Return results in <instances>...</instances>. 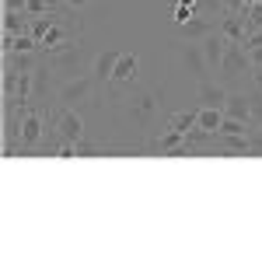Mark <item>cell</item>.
Wrapping results in <instances>:
<instances>
[{
    "mask_svg": "<svg viewBox=\"0 0 262 262\" xmlns=\"http://www.w3.org/2000/svg\"><path fill=\"white\" fill-rule=\"evenodd\" d=\"M196 126L217 137V133H221V126H224V108H213V105H203V108H200V119H196Z\"/></svg>",
    "mask_w": 262,
    "mask_h": 262,
    "instance_id": "9a60e30c",
    "label": "cell"
},
{
    "mask_svg": "<svg viewBox=\"0 0 262 262\" xmlns=\"http://www.w3.org/2000/svg\"><path fill=\"white\" fill-rule=\"evenodd\" d=\"M189 18H196V7H185V4H179V7H175V25H185Z\"/></svg>",
    "mask_w": 262,
    "mask_h": 262,
    "instance_id": "ffe728a7",
    "label": "cell"
},
{
    "mask_svg": "<svg viewBox=\"0 0 262 262\" xmlns=\"http://www.w3.org/2000/svg\"><path fill=\"white\" fill-rule=\"evenodd\" d=\"M179 60H182V67H185L196 81H206V77H210V70H213V67L206 63V56H203V46H200V42H185V46L179 49Z\"/></svg>",
    "mask_w": 262,
    "mask_h": 262,
    "instance_id": "3957f363",
    "label": "cell"
},
{
    "mask_svg": "<svg viewBox=\"0 0 262 262\" xmlns=\"http://www.w3.org/2000/svg\"><path fill=\"white\" fill-rule=\"evenodd\" d=\"M95 77L91 74H81V77H70V81L60 84V105L67 108H84V105H91L95 98Z\"/></svg>",
    "mask_w": 262,
    "mask_h": 262,
    "instance_id": "7a4b0ae2",
    "label": "cell"
},
{
    "mask_svg": "<svg viewBox=\"0 0 262 262\" xmlns=\"http://www.w3.org/2000/svg\"><path fill=\"white\" fill-rule=\"evenodd\" d=\"M56 133H60V140H70V143L84 140V119L77 116V108L60 105V116H56Z\"/></svg>",
    "mask_w": 262,
    "mask_h": 262,
    "instance_id": "ba28073f",
    "label": "cell"
},
{
    "mask_svg": "<svg viewBox=\"0 0 262 262\" xmlns=\"http://www.w3.org/2000/svg\"><path fill=\"white\" fill-rule=\"evenodd\" d=\"M221 25H213L210 18H189L185 25H179V35H182V42H203L210 32H217Z\"/></svg>",
    "mask_w": 262,
    "mask_h": 262,
    "instance_id": "8fae6325",
    "label": "cell"
},
{
    "mask_svg": "<svg viewBox=\"0 0 262 262\" xmlns=\"http://www.w3.org/2000/svg\"><path fill=\"white\" fill-rule=\"evenodd\" d=\"M42 60L49 63V70L53 74H60V77H81L84 74V49L74 42V46H67L60 53H42Z\"/></svg>",
    "mask_w": 262,
    "mask_h": 262,
    "instance_id": "6da1fadb",
    "label": "cell"
},
{
    "mask_svg": "<svg viewBox=\"0 0 262 262\" xmlns=\"http://www.w3.org/2000/svg\"><path fill=\"white\" fill-rule=\"evenodd\" d=\"M248 137H252V154H262V126H259V129H252Z\"/></svg>",
    "mask_w": 262,
    "mask_h": 262,
    "instance_id": "7402d4cb",
    "label": "cell"
},
{
    "mask_svg": "<svg viewBox=\"0 0 262 262\" xmlns=\"http://www.w3.org/2000/svg\"><path fill=\"white\" fill-rule=\"evenodd\" d=\"M4 32H11V35L32 32V14H28V11H7V7H4Z\"/></svg>",
    "mask_w": 262,
    "mask_h": 262,
    "instance_id": "5bb4252c",
    "label": "cell"
},
{
    "mask_svg": "<svg viewBox=\"0 0 262 262\" xmlns=\"http://www.w3.org/2000/svg\"><path fill=\"white\" fill-rule=\"evenodd\" d=\"M248 60H252V67L262 63V46H252V49H248Z\"/></svg>",
    "mask_w": 262,
    "mask_h": 262,
    "instance_id": "cb8c5ba5",
    "label": "cell"
},
{
    "mask_svg": "<svg viewBox=\"0 0 262 262\" xmlns=\"http://www.w3.org/2000/svg\"><path fill=\"white\" fill-rule=\"evenodd\" d=\"M88 0H67V7H84Z\"/></svg>",
    "mask_w": 262,
    "mask_h": 262,
    "instance_id": "4316f807",
    "label": "cell"
},
{
    "mask_svg": "<svg viewBox=\"0 0 262 262\" xmlns=\"http://www.w3.org/2000/svg\"><path fill=\"white\" fill-rule=\"evenodd\" d=\"M231 98V91L224 84H213V81H200V101L203 105H213V108H224Z\"/></svg>",
    "mask_w": 262,
    "mask_h": 262,
    "instance_id": "7c38bea8",
    "label": "cell"
},
{
    "mask_svg": "<svg viewBox=\"0 0 262 262\" xmlns=\"http://www.w3.org/2000/svg\"><path fill=\"white\" fill-rule=\"evenodd\" d=\"M158 108H161V91H147V95H140V98H133L129 116L140 122L143 129H150L154 119H158Z\"/></svg>",
    "mask_w": 262,
    "mask_h": 262,
    "instance_id": "5b68a950",
    "label": "cell"
},
{
    "mask_svg": "<svg viewBox=\"0 0 262 262\" xmlns=\"http://www.w3.org/2000/svg\"><path fill=\"white\" fill-rule=\"evenodd\" d=\"M224 116L248 122L252 119V95H234V91H231V98H227V105H224Z\"/></svg>",
    "mask_w": 262,
    "mask_h": 262,
    "instance_id": "4fadbf2b",
    "label": "cell"
},
{
    "mask_svg": "<svg viewBox=\"0 0 262 262\" xmlns=\"http://www.w3.org/2000/svg\"><path fill=\"white\" fill-rule=\"evenodd\" d=\"M4 7H7V11H25L28 0H4Z\"/></svg>",
    "mask_w": 262,
    "mask_h": 262,
    "instance_id": "603a6c76",
    "label": "cell"
},
{
    "mask_svg": "<svg viewBox=\"0 0 262 262\" xmlns=\"http://www.w3.org/2000/svg\"><path fill=\"white\" fill-rule=\"evenodd\" d=\"M252 46H262V28H255V32H248V49Z\"/></svg>",
    "mask_w": 262,
    "mask_h": 262,
    "instance_id": "d4e9b609",
    "label": "cell"
},
{
    "mask_svg": "<svg viewBox=\"0 0 262 262\" xmlns=\"http://www.w3.org/2000/svg\"><path fill=\"white\" fill-rule=\"evenodd\" d=\"M119 56H122L119 49H105V53H98V56L91 60V70H88V74L95 77V84H98V88H108V84H112V74H116Z\"/></svg>",
    "mask_w": 262,
    "mask_h": 262,
    "instance_id": "52a82bcc",
    "label": "cell"
},
{
    "mask_svg": "<svg viewBox=\"0 0 262 262\" xmlns=\"http://www.w3.org/2000/svg\"><path fill=\"white\" fill-rule=\"evenodd\" d=\"M245 21H248V32H255V28H262V0H255V4H248V11H245Z\"/></svg>",
    "mask_w": 262,
    "mask_h": 262,
    "instance_id": "e0dca14e",
    "label": "cell"
},
{
    "mask_svg": "<svg viewBox=\"0 0 262 262\" xmlns=\"http://www.w3.org/2000/svg\"><path fill=\"white\" fill-rule=\"evenodd\" d=\"M200 119V112H175L171 119H168V129H179V133H189L192 126Z\"/></svg>",
    "mask_w": 262,
    "mask_h": 262,
    "instance_id": "2e32d148",
    "label": "cell"
},
{
    "mask_svg": "<svg viewBox=\"0 0 262 262\" xmlns=\"http://www.w3.org/2000/svg\"><path fill=\"white\" fill-rule=\"evenodd\" d=\"M95 154H98V150H95L88 140H77V158H95Z\"/></svg>",
    "mask_w": 262,
    "mask_h": 262,
    "instance_id": "44dd1931",
    "label": "cell"
},
{
    "mask_svg": "<svg viewBox=\"0 0 262 262\" xmlns=\"http://www.w3.org/2000/svg\"><path fill=\"white\" fill-rule=\"evenodd\" d=\"M252 81H255V88L262 91V63H255V67H252Z\"/></svg>",
    "mask_w": 262,
    "mask_h": 262,
    "instance_id": "484cf974",
    "label": "cell"
},
{
    "mask_svg": "<svg viewBox=\"0 0 262 262\" xmlns=\"http://www.w3.org/2000/svg\"><path fill=\"white\" fill-rule=\"evenodd\" d=\"M200 46H203V56H206V63H210L213 70H221V60H224V53H227V39H224V32H221V28H217V32H210V35H206Z\"/></svg>",
    "mask_w": 262,
    "mask_h": 262,
    "instance_id": "30bf717a",
    "label": "cell"
},
{
    "mask_svg": "<svg viewBox=\"0 0 262 262\" xmlns=\"http://www.w3.org/2000/svg\"><path fill=\"white\" fill-rule=\"evenodd\" d=\"M248 67H252V60H248V49H245V46H238V42H227V53H224L221 70H217V74H224L227 81H234V77H242Z\"/></svg>",
    "mask_w": 262,
    "mask_h": 262,
    "instance_id": "277c9868",
    "label": "cell"
},
{
    "mask_svg": "<svg viewBox=\"0 0 262 262\" xmlns=\"http://www.w3.org/2000/svg\"><path fill=\"white\" fill-rule=\"evenodd\" d=\"M262 126V91L252 95V119H248V129H259Z\"/></svg>",
    "mask_w": 262,
    "mask_h": 262,
    "instance_id": "ac0fdd59",
    "label": "cell"
},
{
    "mask_svg": "<svg viewBox=\"0 0 262 262\" xmlns=\"http://www.w3.org/2000/svg\"><path fill=\"white\" fill-rule=\"evenodd\" d=\"M42 137H46V116L35 112V108H28V112H25V119H21V150L39 147Z\"/></svg>",
    "mask_w": 262,
    "mask_h": 262,
    "instance_id": "8992f818",
    "label": "cell"
},
{
    "mask_svg": "<svg viewBox=\"0 0 262 262\" xmlns=\"http://www.w3.org/2000/svg\"><path fill=\"white\" fill-rule=\"evenodd\" d=\"M32 18H42V14H49V11H56V7H49L46 0H28V7H25Z\"/></svg>",
    "mask_w": 262,
    "mask_h": 262,
    "instance_id": "d6986e66",
    "label": "cell"
},
{
    "mask_svg": "<svg viewBox=\"0 0 262 262\" xmlns=\"http://www.w3.org/2000/svg\"><path fill=\"white\" fill-rule=\"evenodd\" d=\"M137 77H140V56L137 53H122L119 63H116V74H112V88L133 84Z\"/></svg>",
    "mask_w": 262,
    "mask_h": 262,
    "instance_id": "9c48e42d",
    "label": "cell"
}]
</instances>
